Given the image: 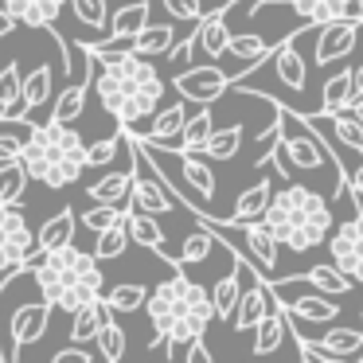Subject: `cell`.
I'll return each mask as SVG.
<instances>
[{"label": "cell", "mask_w": 363, "mask_h": 363, "mask_svg": "<svg viewBox=\"0 0 363 363\" xmlns=\"http://www.w3.org/2000/svg\"><path fill=\"white\" fill-rule=\"evenodd\" d=\"M28 168L20 160H0V203H20L28 188Z\"/></svg>", "instance_id": "35"}, {"label": "cell", "mask_w": 363, "mask_h": 363, "mask_svg": "<svg viewBox=\"0 0 363 363\" xmlns=\"http://www.w3.org/2000/svg\"><path fill=\"white\" fill-rule=\"evenodd\" d=\"M359 28L355 20H328V24H316V48H313V63L316 67H332L340 59H347L355 51V40H359Z\"/></svg>", "instance_id": "11"}, {"label": "cell", "mask_w": 363, "mask_h": 363, "mask_svg": "<svg viewBox=\"0 0 363 363\" xmlns=\"http://www.w3.org/2000/svg\"><path fill=\"white\" fill-rule=\"evenodd\" d=\"M250 262H242L235 250H230V274H223L211 289V305H215V320H230L238 305V293H242V274Z\"/></svg>", "instance_id": "16"}, {"label": "cell", "mask_w": 363, "mask_h": 363, "mask_svg": "<svg viewBox=\"0 0 363 363\" xmlns=\"http://www.w3.org/2000/svg\"><path fill=\"white\" fill-rule=\"evenodd\" d=\"M98 242H94V258L98 262H113V258H121V254L129 250V230H125V219L121 223H113V227H106V230H98Z\"/></svg>", "instance_id": "34"}, {"label": "cell", "mask_w": 363, "mask_h": 363, "mask_svg": "<svg viewBox=\"0 0 363 363\" xmlns=\"http://www.w3.org/2000/svg\"><path fill=\"white\" fill-rule=\"evenodd\" d=\"M4 9L12 12V16L20 20V24H28V28H55V20H59V12L67 9V0H0Z\"/></svg>", "instance_id": "19"}, {"label": "cell", "mask_w": 363, "mask_h": 363, "mask_svg": "<svg viewBox=\"0 0 363 363\" xmlns=\"http://www.w3.org/2000/svg\"><path fill=\"white\" fill-rule=\"evenodd\" d=\"M301 277H305L308 285H316L320 293H328V297H344V293H352V277L344 274L340 266H332V262H320V266H308L301 269Z\"/></svg>", "instance_id": "29"}, {"label": "cell", "mask_w": 363, "mask_h": 363, "mask_svg": "<svg viewBox=\"0 0 363 363\" xmlns=\"http://www.w3.org/2000/svg\"><path fill=\"white\" fill-rule=\"evenodd\" d=\"M16 24H20V20L12 16V12L4 9V4H0V40H4V35H12V32H16Z\"/></svg>", "instance_id": "47"}, {"label": "cell", "mask_w": 363, "mask_h": 363, "mask_svg": "<svg viewBox=\"0 0 363 363\" xmlns=\"http://www.w3.org/2000/svg\"><path fill=\"white\" fill-rule=\"evenodd\" d=\"M125 149V133H113V137H106V141H94V145H86V168H106V164H113V157Z\"/></svg>", "instance_id": "40"}, {"label": "cell", "mask_w": 363, "mask_h": 363, "mask_svg": "<svg viewBox=\"0 0 363 363\" xmlns=\"http://www.w3.org/2000/svg\"><path fill=\"white\" fill-rule=\"evenodd\" d=\"M32 254H35V235L28 227L20 203H0V277L28 274Z\"/></svg>", "instance_id": "6"}, {"label": "cell", "mask_w": 363, "mask_h": 363, "mask_svg": "<svg viewBox=\"0 0 363 363\" xmlns=\"http://www.w3.org/2000/svg\"><path fill=\"white\" fill-rule=\"evenodd\" d=\"M20 98H24V71L20 63H4L0 67V121L16 118Z\"/></svg>", "instance_id": "31"}, {"label": "cell", "mask_w": 363, "mask_h": 363, "mask_svg": "<svg viewBox=\"0 0 363 363\" xmlns=\"http://www.w3.org/2000/svg\"><path fill=\"white\" fill-rule=\"evenodd\" d=\"M74 320H71V344H90V340L98 336V328H102V320L110 316V308H106L102 297L86 301V305L74 308Z\"/></svg>", "instance_id": "26"}, {"label": "cell", "mask_w": 363, "mask_h": 363, "mask_svg": "<svg viewBox=\"0 0 363 363\" xmlns=\"http://www.w3.org/2000/svg\"><path fill=\"white\" fill-rule=\"evenodd\" d=\"M51 90H55V71H51L48 63H40L32 74H24V98H20L24 113H16V121H24V125H35V113L48 106Z\"/></svg>", "instance_id": "15"}, {"label": "cell", "mask_w": 363, "mask_h": 363, "mask_svg": "<svg viewBox=\"0 0 363 363\" xmlns=\"http://www.w3.org/2000/svg\"><path fill=\"white\" fill-rule=\"evenodd\" d=\"M262 223L274 230V238L281 246H289L293 254H301V250H313V246H320L324 238H328L332 207H328V199L316 196L313 188L289 184V188L269 196V207H266V215H262Z\"/></svg>", "instance_id": "4"}, {"label": "cell", "mask_w": 363, "mask_h": 363, "mask_svg": "<svg viewBox=\"0 0 363 363\" xmlns=\"http://www.w3.org/2000/svg\"><path fill=\"white\" fill-rule=\"evenodd\" d=\"M269 308H281V301H277V293H274V285H269V277H262L258 269H250V285L238 293V305H235V316H230V324H235L238 332H250L254 324H258L262 316L269 313Z\"/></svg>", "instance_id": "12"}, {"label": "cell", "mask_w": 363, "mask_h": 363, "mask_svg": "<svg viewBox=\"0 0 363 363\" xmlns=\"http://www.w3.org/2000/svg\"><path fill=\"white\" fill-rule=\"evenodd\" d=\"M28 274H35L40 297L51 301V308H63V313H74L79 305L102 297V269H98V258L86 250H79L74 242L43 250L40 262H28Z\"/></svg>", "instance_id": "2"}, {"label": "cell", "mask_w": 363, "mask_h": 363, "mask_svg": "<svg viewBox=\"0 0 363 363\" xmlns=\"http://www.w3.org/2000/svg\"><path fill=\"white\" fill-rule=\"evenodd\" d=\"M55 363H94V352H86L82 344H71L63 352H55Z\"/></svg>", "instance_id": "45"}, {"label": "cell", "mask_w": 363, "mask_h": 363, "mask_svg": "<svg viewBox=\"0 0 363 363\" xmlns=\"http://www.w3.org/2000/svg\"><path fill=\"white\" fill-rule=\"evenodd\" d=\"M160 4H164V12L172 20H199L203 16V4L199 0H160Z\"/></svg>", "instance_id": "42"}, {"label": "cell", "mask_w": 363, "mask_h": 363, "mask_svg": "<svg viewBox=\"0 0 363 363\" xmlns=\"http://www.w3.org/2000/svg\"><path fill=\"white\" fill-rule=\"evenodd\" d=\"M172 86H176V94H180L184 102L211 106L235 86V74H227L223 67H215L211 59H207L203 67H184V71L172 79Z\"/></svg>", "instance_id": "8"}, {"label": "cell", "mask_w": 363, "mask_h": 363, "mask_svg": "<svg viewBox=\"0 0 363 363\" xmlns=\"http://www.w3.org/2000/svg\"><path fill=\"white\" fill-rule=\"evenodd\" d=\"M211 133H215V113H211V106H199V110L188 113L180 137L172 141V149H168V152H203V145H207V137H211Z\"/></svg>", "instance_id": "21"}, {"label": "cell", "mask_w": 363, "mask_h": 363, "mask_svg": "<svg viewBox=\"0 0 363 363\" xmlns=\"http://www.w3.org/2000/svg\"><path fill=\"white\" fill-rule=\"evenodd\" d=\"M184 359L188 363H211V352H207V344H203V336H196L188 344V352H184Z\"/></svg>", "instance_id": "46"}, {"label": "cell", "mask_w": 363, "mask_h": 363, "mask_svg": "<svg viewBox=\"0 0 363 363\" xmlns=\"http://www.w3.org/2000/svg\"><path fill=\"white\" fill-rule=\"evenodd\" d=\"M129 184H133V160H129L125 172L98 176V180L86 188V196L94 199V203H125V199H129Z\"/></svg>", "instance_id": "27"}, {"label": "cell", "mask_w": 363, "mask_h": 363, "mask_svg": "<svg viewBox=\"0 0 363 363\" xmlns=\"http://www.w3.org/2000/svg\"><path fill=\"white\" fill-rule=\"evenodd\" d=\"M74 230H79V219H74L71 207H63V211H55L40 230H35V250L43 254V250H55V246L74 242Z\"/></svg>", "instance_id": "23"}, {"label": "cell", "mask_w": 363, "mask_h": 363, "mask_svg": "<svg viewBox=\"0 0 363 363\" xmlns=\"http://www.w3.org/2000/svg\"><path fill=\"white\" fill-rule=\"evenodd\" d=\"M324 242H328L332 266H340L355 285H363V211L344 219L332 230V238H324Z\"/></svg>", "instance_id": "9"}, {"label": "cell", "mask_w": 363, "mask_h": 363, "mask_svg": "<svg viewBox=\"0 0 363 363\" xmlns=\"http://www.w3.org/2000/svg\"><path fill=\"white\" fill-rule=\"evenodd\" d=\"M355 98V79H352V71H336L328 82H324V90H320V102H324V110H347V102Z\"/></svg>", "instance_id": "36"}, {"label": "cell", "mask_w": 363, "mask_h": 363, "mask_svg": "<svg viewBox=\"0 0 363 363\" xmlns=\"http://www.w3.org/2000/svg\"><path fill=\"white\" fill-rule=\"evenodd\" d=\"M242 125H227V129H215L203 145V157L207 160H235L238 149H242Z\"/></svg>", "instance_id": "33"}, {"label": "cell", "mask_w": 363, "mask_h": 363, "mask_svg": "<svg viewBox=\"0 0 363 363\" xmlns=\"http://www.w3.org/2000/svg\"><path fill=\"white\" fill-rule=\"evenodd\" d=\"M347 188L355 191V199H363V164H359V168H352V172H347Z\"/></svg>", "instance_id": "48"}, {"label": "cell", "mask_w": 363, "mask_h": 363, "mask_svg": "<svg viewBox=\"0 0 363 363\" xmlns=\"http://www.w3.org/2000/svg\"><path fill=\"white\" fill-rule=\"evenodd\" d=\"M352 79H355V94H363V63L352 67Z\"/></svg>", "instance_id": "50"}, {"label": "cell", "mask_w": 363, "mask_h": 363, "mask_svg": "<svg viewBox=\"0 0 363 363\" xmlns=\"http://www.w3.org/2000/svg\"><path fill=\"white\" fill-rule=\"evenodd\" d=\"M184 121H188V102H184V98H180V102H172V106H164V110L157 106L149 133H141V137H149V141L160 145V149H172V141L180 137ZM133 133H137V129H133Z\"/></svg>", "instance_id": "20"}, {"label": "cell", "mask_w": 363, "mask_h": 363, "mask_svg": "<svg viewBox=\"0 0 363 363\" xmlns=\"http://www.w3.org/2000/svg\"><path fill=\"white\" fill-rule=\"evenodd\" d=\"M125 230H129V238H133L137 246H145V250L160 254V258H164L172 269L180 266V262H176L172 254L164 250V230H160L157 215H149V211H129V215H125Z\"/></svg>", "instance_id": "18"}, {"label": "cell", "mask_w": 363, "mask_h": 363, "mask_svg": "<svg viewBox=\"0 0 363 363\" xmlns=\"http://www.w3.org/2000/svg\"><path fill=\"white\" fill-rule=\"evenodd\" d=\"M125 215H129V207H121V203H98V207H86V211H82V227L98 235V230L121 223Z\"/></svg>", "instance_id": "39"}, {"label": "cell", "mask_w": 363, "mask_h": 363, "mask_svg": "<svg viewBox=\"0 0 363 363\" xmlns=\"http://www.w3.org/2000/svg\"><path fill=\"white\" fill-rule=\"evenodd\" d=\"M79 51H82V63H86V71H82L79 82H67L63 94L55 98V106H51V118H55V121H74L82 110H86V94H90V79H94V71H98V59L90 55L82 43H79Z\"/></svg>", "instance_id": "14"}, {"label": "cell", "mask_w": 363, "mask_h": 363, "mask_svg": "<svg viewBox=\"0 0 363 363\" xmlns=\"http://www.w3.org/2000/svg\"><path fill=\"white\" fill-rule=\"evenodd\" d=\"M207 289L203 285H196L188 274H184V266H176V274L168 277V281H160L157 289L145 297V308H149V320H152V332H157V340H152V347L164 344L168 328H172L176 320H180L184 313H188L196 301H203Z\"/></svg>", "instance_id": "5"}, {"label": "cell", "mask_w": 363, "mask_h": 363, "mask_svg": "<svg viewBox=\"0 0 363 363\" xmlns=\"http://www.w3.org/2000/svg\"><path fill=\"white\" fill-rule=\"evenodd\" d=\"M359 359H363V347H359Z\"/></svg>", "instance_id": "51"}, {"label": "cell", "mask_w": 363, "mask_h": 363, "mask_svg": "<svg viewBox=\"0 0 363 363\" xmlns=\"http://www.w3.org/2000/svg\"><path fill=\"white\" fill-rule=\"evenodd\" d=\"M172 43H176L172 24H145L141 32L129 40V48H133L137 55L152 59V55H168V48H172Z\"/></svg>", "instance_id": "30"}, {"label": "cell", "mask_w": 363, "mask_h": 363, "mask_svg": "<svg viewBox=\"0 0 363 363\" xmlns=\"http://www.w3.org/2000/svg\"><path fill=\"white\" fill-rule=\"evenodd\" d=\"M301 16V24H328V20H355L363 24V0H285Z\"/></svg>", "instance_id": "13"}, {"label": "cell", "mask_w": 363, "mask_h": 363, "mask_svg": "<svg viewBox=\"0 0 363 363\" xmlns=\"http://www.w3.org/2000/svg\"><path fill=\"white\" fill-rule=\"evenodd\" d=\"M277 145H281V152H285V160H289L293 172H320V168H332V172L344 176V168L336 164V157H332L328 145L320 141V133H313L305 121H301V129H293V133H281Z\"/></svg>", "instance_id": "7"}, {"label": "cell", "mask_w": 363, "mask_h": 363, "mask_svg": "<svg viewBox=\"0 0 363 363\" xmlns=\"http://www.w3.org/2000/svg\"><path fill=\"white\" fill-rule=\"evenodd\" d=\"M274 74H277V82L281 86H289V90H305V79H308V67H305V59H301V51L293 48L289 40L285 43H277L274 51Z\"/></svg>", "instance_id": "22"}, {"label": "cell", "mask_w": 363, "mask_h": 363, "mask_svg": "<svg viewBox=\"0 0 363 363\" xmlns=\"http://www.w3.org/2000/svg\"><path fill=\"white\" fill-rule=\"evenodd\" d=\"M98 106L118 121L121 129H133L137 121L152 118L164 98V79L145 55H129L118 67H102L90 79Z\"/></svg>", "instance_id": "1"}, {"label": "cell", "mask_w": 363, "mask_h": 363, "mask_svg": "<svg viewBox=\"0 0 363 363\" xmlns=\"http://www.w3.org/2000/svg\"><path fill=\"white\" fill-rule=\"evenodd\" d=\"M145 297H149L145 285H113L102 301L110 313H137V308H145Z\"/></svg>", "instance_id": "37"}, {"label": "cell", "mask_w": 363, "mask_h": 363, "mask_svg": "<svg viewBox=\"0 0 363 363\" xmlns=\"http://www.w3.org/2000/svg\"><path fill=\"white\" fill-rule=\"evenodd\" d=\"M20 164L28 168L32 180L59 191L86 172V141L71 129V121H35V125H28Z\"/></svg>", "instance_id": "3"}, {"label": "cell", "mask_w": 363, "mask_h": 363, "mask_svg": "<svg viewBox=\"0 0 363 363\" xmlns=\"http://www.w3.org/2000/svg\"><path fill=\"white\" fill-rule=\"evenodd\" d=\"M48 320H51V301H28V305H20L16 313L9 316V332H12V347H9V363H20V355H24L28 344H35V340H43V332H48Z\"/></svg>", "instance_id": "10"}, {"label": "cell", "mask_w": 363, "mask_h": 363, "mask_svg": "<svg viewBox=\"0 0 363 363\" xmlns=\"http://www.w3.org/2000/svg\"><path fill=\"white\" fill-rule=\"evenodd\" d=\"M347 113H352V118H359V121H363V94H355L352 102H347Z\"/></svg>", "instance_id": "49"}, {"label": "cell", "mask_w": 363, "mask_h": 363, "mask_svg": "<svg viewBox=\"0 0 363 363\" xmlns=\"http://www.w3.org/2000/svg\"><path fill=\"white\" fill-rule=\"evenodd\" d=\"M191 55H196V32H191L184 43H172V48H168V59H172L176 71H184V67L191 63Z\"/></svg>", "instance_id": "43"}, {"label": "cell", "mask_w": 363, "mask_h": 363, "mask_svg": "<svg viewBox=\"0 0 363 363\" xmlns=\"http://www.w3.org/2000/svg\"><path fill=\"white\" fill-rule=\"evenodd\" d=\"M227 40H230V24H227V12L215 9L207 16H199L196 24V51H203L207 59H223L227 55Z\"/></svg>", "instance_id": "17"}, {"label": "cell", "mask_w": 363, "mask_h": 363, "mask_svg": "<svg viewBox=\"0 0 363 363\" xmlns=\"http://www.w3.org/2000/svg\"><path fill=\"white\" fill-rule=\"evenodd\" d=\"M71 9H74V16H79V24L98 28V32L110 28V9H106V0H71Z\"/></svg>", "instance_id": "41"}, {"label": "cell", "mask_w": 363, "mask_h": 363, "mask_svg": "<svg viewBox=\"0 0 363 363\" xmlns=\"http://www.w3.org/2000/svg\"><path fill=\"white\" fill-rule=\"evenodd\" d=\"M285 332H289V320H285L281 308H269L258 324H254V355H269L281 347Z\"/></svg>", "instance_id": "28"}, {"label": "cell", "mask_w": 363, "mask_h": 363, "mask_svg": "<svg viewBox=\"0 0 363 363\" xmlns=\"http://www.w3.org/2000/svg\"><path fill=\"white\" fill-rule=\"evenodd\" d=\"M215 242H219V238H215V230L199 223V230L184 235V246H180V254H176V262H180V266H196V262H207V258H211V250H215Z\"/></svg>", "instance_id": "32"}, {"label": "cell", "mask_w": 363, "mask_h": 363, "mask_svg": "<svg viewBox=\"0 0 363 363\" xmlns=\"http://www.w3.org/2000/svg\"><path fill=\"white\" fill-rule=\"evenodd\" d=\"M149 12H152V4L149 0H133V4H125V9H118L110 16V40H118V43H125V40H133L137 32H141L145 24H149Z\"/></svg>", "instance_id": "25"}, {"label": "cell", "mask_w": 363, "mask_h": 363, "mask_svg": "<svg viewBox=\"0 0 363 363\" xmlns=\"http://www.w3.org/2000/svg\"><path fill=\"white\" fill-rule=\"evenodd\" d=\"M20 152H24V137L0 133V160H20Z\"/></svg>", "instance_id": "44"}, {"label": "cell", "mask_w": 363, "mask_h": 363, "mask_svg": "<svg viewBox=\"0 0 363 363\" xmlns=\"http://www.w3.org/2000/svg\"><path fill=\"white\" fill-rule=\"evenodd\" d=\"M98 355H102L106 363H118L121 355H125V332L113 324V316H106L102 320V328H98Z\"/></svg>", "instance_id": "38"}, {"label": "cell", "mask_w": 363, "mask_h": 363, "mask_svg": "<svg viewBox=\"0 0 363 363\" xmlns=\"http://www.w3.org/2000/svg\"><path fill=\"white\" fill-rule=\"evenodd\" d=\"M269 196H274L269 180L250 184V188L235 199V207H230V215L223 223H254V219H262V215H266V207H269Z\"/></svg>", "instance_id": "24"}]
</instances>
